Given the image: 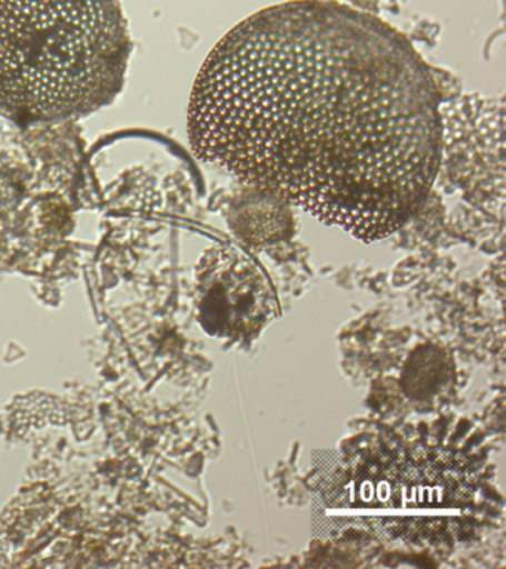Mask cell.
<instances>
[{"instance_id":"obj_2","label":"cell","mask_w":506,"mask_h":569,"mask_svg":"<svg viewBox=\"0 0 506 569\" xmlns=\"http://www.w3.org/2000/svg\"><path fill=\"white\" fill-rule=\"evenodd\" d=\"M130 52L113 0H0V113L83 118L121 91Z\"/></svg>"},{"instance_id":"obj_1","label":"cell","mask_w":506,"mask_h":569,"mask_svg":"<svg viewBox=\"0 0 506 569\" xmlns=\"http://www.w3.org/2000/svg\"><path fill=\"white\" fill-rule=\"evenodd\" d=\"M198 158L364 242L426 202L443 147L433 71L394 27L328 0L239 22L189 102Z\"/></svg>"},{"instance_id":"obj_3","label":"cell","mask_w":506,"mask_h":569,"mask_svg":"<svg viewBox=\"0 0 506 569\" xmlns=\"http://www.w3.org/2000/svg\"><path fill=\"white\" fill-rule=\"evenodd\" d=\"M341 496L330 505L376 513L381 531L441 541L470 531L475 522L478 471L469 458L448 449L359 462Z\"/></svg>"},{"instance_id":"obj_4","label":"cell","mask_w":506,"mask_h":569,"mask_svg":"<svg viewBox=\"0 0 506 569\" xmlns=\"http://www.w3.org/2000/svg\"><path fill=\"white\" fill-rule=\"evenodd\" d=\"M275 311L268 280L250 258L232 247L211 257L199 300V316L208 333L248 340L270 322Z\"/></svg>"}]
</instances>
